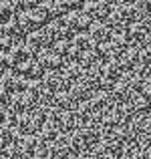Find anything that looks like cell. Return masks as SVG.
I'll use <instances>...</instances> for the list:
<instances>
[{
  "mask_svg": "<svg viewBox=\"0 0 151 159\" xmlns=\"http://www.w3.org/2000/svg\"><path fill=\"white\" fill-rule=\"evenodd\" d=\"M0 83H2L8 91H22V89L28 87L30 79H28L26 75H20L16 69H4L2 73H0Z\"/></svg>",
  "mask_w": 151,
  "mask_h": 159,
  "instance_id": "cell-1",
  "label": "cell"
},
{
  "mask_svg": "<svg viewBox=\"0 0 151 159\" xmlns=\"http://www.w3.org/2000/svg\"><path fill=\"white\" fill-rule=\"evenodd\" d=\"M62 22L66 24V28L69 30H83V28L89 26L91 22V16L87 14L85 10H69L65 16H62Z\"/></svg>",
  "mask_w": 151,
  "mask_h": 159,
  "instance_id": "cell-2",
  "label": "cell"
},
{
  "mask_svg": "<svg viewBox=\"0 0 151 159\" xmlns=\"http://www.w3.org/2000/svg\"><path fill=\"white\" fill-rule=\"evenodd\" d=\"M36 61L43 65L44 70H54L57 66H61V54L57 51H48V48H43L39 52V58Z\"/></svg>",
  "mask_w": 151,
  "mask_h": 159,
  "instance_id": "cell-3",
  "label": "cell"
},
{
  "mask_svg": "<svg viewBox=\"0 0 151 159\" xmlns=\"http://www.w3.org/2000/svg\"><path fill=\"white\" fill-rule=\"evenodd\" d=\"M0 32H2L4 36H10V39H18V36L22 34V30H20V26H18L16 16L2 20V22H0Z\"/></svg>",
  "mask_w": 151,
  "mask_h": 159,
  "instance_id": "cell-4",
  "label": "cell"
},
{
  "mask_svg": "<svg viewBox=\"0 0 151 159\" xmlns=\"http://www.w3.org/2000/svg\"><path fill=\"white\" fill-rule=\"evenodd\" d=\"M40 8L47 12V16H48L50 22H53V20H57L58 16H65V12L61 10V6H58L54 0H40Z\"/></svg>",
  "mask_w": 151,
  "mask_h": 159,
  "instance_id": "cell-5",
  "label": "cell"
},
{
  "mask_svg": "<svg viewBox=\"0 0 151 159\" xmlns=\"http://www.w3.org/2000/svg\"><path fill=\"white\" fill-rule=\"evenodd\" d=\"M16 20H18V26L22 30V34H28V32L34 30V24H32V18H30V10H18L16 12Z\"/></svg>",
  "mask_w": 151,
  "mask_h": 159,
  "instance_id": "cell-6",
  "label": "cell"
},
{
  "mask_svg": "<svg viewBox=\"0 0 151 159\" xmlns=\"http://www.w3.org/2000/svg\"><path fill=\"white\" fill-rule=\"evenodd\" d=\"M16 16V6L12 4V0H0V18L6 20Z\"/></svg>",
  "mask_w": 151,
  "mask_h": 159,
  "instance_id": "cell-7",
  "label": "cell"
},
{
  "mask_svg": "<svg viewBox=\"0 0 151 159\" xmlns=\"http://www.w3.org/2000/svg\"><path fill=\"white\" fill-rule=\"evenodd\" d=\"M12 4L16 6V10H32L39 6V0H12Z\"/></svg>",
  "mask_w": 151,
  "mask_h": 159,
  "instance_id": "cell-8",
  "label": "cell"
},
{
  "mask_svg": "<svg viewBox=\"0 0 151 159\" xmlns=\"http://www.w3.org/2000/svg\"><path fill=\"white\" fill-rule=\"evenodd\" d=\"M43 65H40L36 58H32V66H30V73H28V79H39L43 75Z\"/></svg>",
  "mask_w": 151,
  "mask_h": 159,
  "instance_id": "cell-9",
  "label": "cell"
},
{
  "mask_svg": "<svg viewBox=\"0 0 151 159\" xmlns=\"http://www.w3.org/2000/svg\"><path fill=\"white\" fill-rule=\"evenodd\" d=\"M54 2L61 6V10L65 12V14H66L69 10H73V0H54Z\"/></svg>",
  "mask_w": 151,
  "mask_h": 159,
  "instance_id": "cell-10",
  "label": "cell"
},
{
  "mask_svg": "<svg viewBox=\"0 0 151 159\" xmlns=\"http://www.w3.org/2000/svg\"><path fill=\"white\" fill-rule=\"evenodd\" d=\"M8 93H10V91H8L6 87H4L2 83H0V103H4V101L8 99Z\"/></svg>",
  "mask_w": 151,
  "mask_h": 159,
  "instance_id": "cell-11",
  "label": "cell"
},
{
  "mask_svg": "<svg viewBox=\"0 0 151 159\" xmlns=\"http://www.w3.org/2000/svg\"><path fill=\"white\" fill-rule=\"evenodd\" d=\"M0 69H8V65H6V51H0Z\"/></svg>",
  "mask_w": 151,
  "mask_h": 159,
  "instance_id": "cell-12",
  "label": "cell"
},
{
  "mask_svg": "<svg viewBox=\"0 0 151 159\" xmlns=\"http://www.w3.org/2000/svg\"><path fill=\"white\" fill-rule=\"evenodd\" d=\"M6 117V107H4V103H0V121Z\"/></svg>",
  "mask_w": 151,
  "mask_h": 159,
  "instance_id": "cell-13",
  "label": "cell"
},
{
  "mask_svg": "<svg viewBox=\"0 0 151 159\" xmlns=\"http://www.w3.org/2000/svg\"><path fill=\"white\" fill-rule=\"evenodd\" d=\"M0 39H2V32H0Z\"/></svg>",
  "mask_w": 151,
  "mask_h": 159,
  "instance_id": "cell-14",
  "label": "cell"
},
{
  "mask_svg": "<svg viewBox=\"0 0 151 159\" xmlns=\"http://www.w3.org/2000/svg\"><path fill=\"white\" fill-rule=\"evenodd\" d=\"M0 73H2V69H0Z\"/></svg>",
  "mask_w": 151,
  "mask_h": 159,
  "instance_id": "cell-15",
  "label": "cell"
},
{
  "mask_svg": "<svg viewBox=\"0 0 151 159\" xmlns=\"http://www.w3.org/2000/svg\"><path fill=\"white\" fill-rule=\"evenodd\" d=\"M0 22H2V18H0Z\"/></svg>",
  "mask_w": 151,
  "mask_h": 159,
  "instance_id": "cell-16",
  "label": "cell"
}]
</instances>
